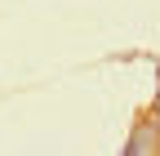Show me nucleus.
I'll return each instance as SVG.
<instances>
[]
</instances>
